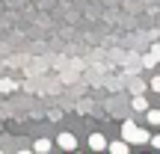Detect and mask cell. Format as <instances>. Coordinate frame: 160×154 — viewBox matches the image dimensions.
<instances>
[{
	"instance_id": "10",
	"label": "cell",
	"mask_w": 160,
	"mask_h": 154,
	"mask_svg": "<svg viewBox=\"0 0 160 154\" xmlns=\"http://www.w3.org/2000/svg\"><path fill=\"white\" fill-rule=\"evenodd\" d=\"M142 65H145V68H154V65H157V57H154V53H145V57H142Z\"/></svg>"
},
{
	"instance_id": "11",
	"label": "cell",
	"mask_w": 160,
	"mask_h": 154,
	"mask_svg": "<svg viewBox=\"0 0 160 154\" xmlns=\"http://www.w3.org/2000/svg\"><path fill=\"white\" fill-rule=\"evenodd\" d=\"M148 86H151L154 92H160V77H151V83H148Z\"/></svg>"
},
{
	"instance_id": "6",
	"label": "cell",
	"mask_w": 160,
	"mask_h": 154,
	"mask_svg": "<svg viewBox=\"0 0 160 154\" xmlns=\"http://www.w3.org/2000/svg\"><path fill=\"white\" fill-rule=\"evenodd\" d=\"M145 142H151V133L139 127V131H137V137H133V145H145Z\"/></svg>"
},
{
	"instance_id": "8",
	"label": "cell",
	"mask_w": 160,
	"mask_h": 154,
	"mask_svg": "<svg viewBox=\"0 0 160 154\" xmlns=\"http://www.w3.org/2000/svg\"><path fill=\"white\" fill-rule=\"evenodd\" d=\"M128 145H131L128 139H119V142H110V151H113V154H125Z\"/></svg>"
},
{
	"instance_id": "5",
	"label": "cell",
	"mask_w": 160,
	"mask_h": 154,
	"mask_svg": "<svg viewBox=\"0 0 160 154\" xmlns=\"http://www.w3.org/2000/svg\"><path fill=\"white\" fill-rule=\"evenodd\" d=\"M131 107L137 110V113H145V110H148V101H145L142 95H137V98H133V101H131Z\"/></svg>"
},
{
	"instance_id": "7",
	"label": "cell",
	"mask_w": 160,
	"mask_h": 154,
	"mask_svg": "<svg viewBox=\"0 0 160 154\" xmlns=\"http://www.w3.org/2000/svg\"><path fill=\"white\" fill-rule=\"evenodd\" d=\"M145 119H148V125H160V110H154V107H148V110H145Z\"/></svg>"
},
{
	"instance_id": "1",
	"label": "cell",
	"mask_w": 160,
	"mask_h": 154,
	"mask_svg": "<svg viewBox=\"0 0 160 154\" xmlns=\"http://www.w3.org/2000/svg\"><path fill=\"white\" fill-rule=\"evenodd\" d=\"M57 142H59V148H65V151H74V148H77V137H74V133H68V131L59 133Z\"/></svg>"
},
{
	"instance_id": "3",
	"label": "cell",
	"mask_w": 160,
	"mask_h": 154,
	"mask_svg": "<svg viewBox=\"0 0 160 154\" xmlns=\"http://www.w3.org/2000/svg\"><path fill=\"white\" fill-rule=\"evenodd\" d=\"M89 148H92V151L110 148V145H107V137H104V133H92V137H89Z\"/></svg>"
},
{
	"instance_id": "2",
	"label": "cell",
	"mask_w": 160,
	"mask_h": 154,
	"mask_svg": "<svg viewBox=\"0 0 160 154\" xmlns=\"http://www.w3.org/2000/svg\"><path fill=\"white\" fill-rule=\"evenodd\" d=\"M137 131H139V127L133 125V119H125V122H122V139H128V142H133V137H137Z\"/></svg>"
},
{
	"instance_id": "12",
	"label": "cell",
	"mask_w": 160,
	"mask_h": 154,
	"mask_svg": "<svg viewBox=\"0 0 160 154\" xmlns=\"http://www.w3.org/2000/svg\"><path fill=\"white\" fill-rule=\"evenodd\" d=\"M151 53L157 57V62H160V45H151Z\"/></svg>"
},
{
	"instance_id": "13",
	"label": "cell",
	"mask_w": 160,
	"mask_h": 154,
	"mask_svg": "<svg viewBox=\"0 0 160 154\" xmlns=\"http://www.w3.org/2000/svg\"><path fill=\"white\" fill-rule=\"evenodd\" d=\"M151 142H154V148H160V133H157V137H154V139H151Z\"/></svg>"
},
{
	"instance_id": "4",
	"label": "cell",
	"mask_w": 160,
	"mask_h": 154,
	"mask_svg": "<svg viewBox=\"0 0 160 154\" xmlns=\"http://www.w3.org/2000/svg\"><path fill=\"white\" fill-rule=\"evenodd\" d=\"M51 148H53L51 139H36V142H33V151H39V154H48Z\"/></svg>"
},
{
	"instance_id": "9",
	"label": "cell",
	"mask_w": 160,
	"mask_h": 154,
	"mask_svg": "<svg viewBox=\"0 0 160 154\" xmlns=\"http://www.w3.org/2000/svg\"><path fill=\"white\" fill-rule=\"evenodd\" d=\"M0 92H15V80H9V77H0Z\"/></svg>"
}]
</instances>
